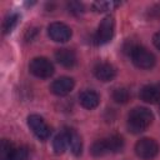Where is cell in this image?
<instances>
[{
	"mask_svg": "<svg viewBox=\"0 0 160 160\" xmlns=\"http://www.w3.org/2000/svg\"><path fill=\"white\" fill-rule=\"evenodd\" d=\"M120 2H114V1H98V2H94L92 8L95 11H99V12H102V11H106V10H110L115 6H119Z\"/></svg>",
	"mask_w": 160,
	"mask_h": 160,
	"instance_id": "ffe728a7",
	"label": "cell"
},
{
	"mask_svg": "<svg viewBox=\"0 0 160 160\" xmlns=\"http://www.w3.org/2000/svg\"><path fill=\"white\" fill-rule=\"evenodd\" d=\"M15 150L16 148L10 140L2 139L0 142V160H12Z\"/></svg>",
	"mask_w": 160,
	"mask_h": 160,
	"instance_id": "2e32d148",
	"label": "cell"
},
{
	"mask_svg": "<svg viewBox=\"0 0 160 160\" xmlns=\"http://www.w3.org/2000/svg\"><path fill=\"white\" fill-rule=\"evenodd\" d=\"M159 111H160V102H159Z\"/></svg>",
	"mask_w": 160,
	"mask_h": 160,
	"instance_id": "cb8c5ba5",
	"label": "cell"
},
{
	"mask_svg": "<svg viewBox=\"0 0 160 160\" xmlns=\"http://www.w3.org/2000/svg\"><path fill=\"white\" fill-rule=\"evenodd\" d=\"M130 55H131V60L135 64V66H138L139 69H144V70L151 69L155 65V61H156L154 54L150 52L144 46H134V48H131Z\"/></svg>",
	"mask_w": 160,
	"mask_h": 160,
	"instance_id": "7a4b0ae2",
	"label": "cell"
},
{
	"mask_svg": "<svg viewBox=\"0 0 160 160\" xmlns=\"http://www.w3.org/2000/svg\"><path fill=\"white\" fill-rule=\"evenodd\" d=\"M66 148H69V139H68V132L66 130L61 131L60 134H58L54 140H52V149L56 154H62Z\"/></svg>",
	"mask_w": 160,
	"mask_h": 160,
	"instance_id": "9a60e30c",
	"label": "cell"
},
{
	"mask_svg": "<svg viewBox=\"0 0 160 160\" xmlns=\"http://www.w3.org/2000/svg\"><path fill=\"white\" fill-rule=\"evenodd\" d=\"M68 132V139H69V148L71 150V152L75 156H79L82 151V140L81 136L78 134L76 130L71 129V128H66L65 129Z\"/></svg>",
	"mask_w": 160,
	"mask_h": 160,
	"instance_id": "4fadbf2b",
	"label": "cell"
},
{
	"mask_svg": "<svg viewBox=\"0 0 160 160\" xmlns=\"http://www.w3.org/2000/svg\"><path fill=\"white\" fill-rule=\"evenodd\" d=\"M140 99L148 104L160 102V89L155 85H145L140 90Z\"/></svg>",
	"mask_w": 160,
	"mask_h": 160,
	"instance_id": "8fae6325",
	"label": "cell"
},
{
	"mask_svg": "<svg viewBox=\"0 0 160 160\" xmlns=\"http://www.w3.org/2000/svg\"><path fill=\"white\" fill-rule=\"evenodd\" d=\"M28 125H29L30 130L35 134V136L39 138L40 140H46L50 136L51 130L40 115H38V114L29 115L28 116Z\"/></svg>",
	"mask_w": 160,
	"mask_h": 160,
	"instance_id": "8992f818",
	"label": "cell"
},
{
	"mask_svg": "<svg viewBox=\"0 0 160 160\" xmlns=\"http://www.w3.org/2000/svg\"><path fill=\"white\" fill-rule=\"evenodd\" d=\"M94 75L98 80L102 82H108L114 80V78L116 76V69L114 65L109 62H99L94 68Z\"/></svg>",
	"mask_w": 160,
	"mask_h": 160,
	"instance_id": "9c48e42d",
	"label": "cell"
},
{
	"mask_svg": "<svg viewBox=\"0 0 160 160\" xmlns=\"http://www.w3.org/2000/svg\"><path fill=\"white\" fill-rule=\"evenodd\" d=\"M55 59L56 61L64 66V68H74L76 65V55L72 50L62 48V49H58L55 52Z\"/></svg>",
	"mask_w": 160,
	"mask_h": 160,
	"instance_id": "30bf717a",
	"label": "cell"
},
{
	"mask_svg": "<svg viewBox=\"0 0 160 160\" xmlns=\"http://www.w3.org/2000/svg\"><path fill=\"white\" fill-rule=\"evenodd\" d=\"M154 115L152 112L144 106L134 108L128 116V129L132 134H140L145 131L152 122Z\"/></svg>",
	"mask_w": 160,
	"mask_h": 160,
	"instance_id": "6da1fadb",
	"label": "cell"
},
{
	"mask_svg": "<svg viewBox=\"0 0 160 160\" xmlns=\"http://www.w3.org/2000/svg\"><path fill=\"white\" fill-rule=\"evenodd\" d=\"M152 42H154V45H155V48H156L158 50H160V31H159V32H156V34L154 35V39H152Z\"/></svg>",
	"mask_w": 160,
	"mask_h": 160,
	"instance_id": "603a6c76",
	"label": "cell"
},
{
	"mask_svg": "<svg viewBox=\"0 0 160 160\" xmlns=\"http://www.w3.org/2000/svg\"><path fill=\"white\" fill-rule=\"evenodd\" d=\"M29 70L34 76L39 79H48L54 74V65L49 59L39 56V58H34L30 61Z\"/></svg>",
	"mask_w": 160,
	"mask_h": 160,
	"instance_id": "3957f363",
	"label": "cell"
},
{
	"mask_svg": "<svg viewBox=\"0 0 160 160\" xmlns=\"http://www.w3.org/2000/svg\"><path fill=\"white\" fill-rule=\"evenodd\" d=\"M18 18L19 16L16 14H9L5 18V20L2 22V31H4V34H8V32L12 31V29L15 28V25L18 22Z\"/></svg>",
	"mask_w": 160,
	"mask_h": 160,
	"instance_id": "d6986e66",
	"label": "cell"
},
{
	"mask_svg": "<svg viewBox=\"0 0 160 160\" xmlns=\"http://www.w3.org/2000/svg\"><path fill=\"white\" fill-rule=\"evenodd\" d=\"M112 99L118 104H126L130 100V92L125 88H118L112 92Z\"/></svg>",
	"mask_w": 160,
	"mask_h": 160,
	"instance_id": "e0dca14e",
	"label": "cell"
},
{
	"mask_svg": "<svg viewBox=\"0 0 160 160\" xmlns=\"http://www.w3.org/2000/svg\"><path fill=\"white\" fill-rule=\"evenodd\" d=\"M110 148H111V152H119L122 150L124 148V139L120 135H111L108 138Z\"/></svg>",
	"mask_w": 160,
	"mask_h": 160,
	"instance_id": "ac0fdd59",
	"label": "cell"
},
{
	"mask_svg": "<svg viewBox=\"0 0 160 160\" xmlns=\"http://www.w3.org/2000/svg\"><path fill=\"white\" fill-rule=\"evenodd\" d=\"M48 35L56 42H66L71 38V29L64 22H51L48 26Z\"/></svg>",
	"mask_w": 160,
	"mask_h": 160,
	"instance_id": "52a82bcc",
	"label": "cell"
},
{
	"mask_svg": "<svg viewBox=\"0 0 160 160\" xmlns=\"http://www.w3.org/2000/svg\"><path fill=\"white\" fill-rule=\"evenodd\" d=\"M28 158H29V150H28V148L20 146V148H16L12 160H26Z\"/></svg>",
	"mask_w": 160,
	"mask_h": 160,
	"instance_id": "44dd1931",
	"label": "cell"
},
{
	"mask_svg": "<svg viewBox=\"0 0 160 160\" xmlns=\"http://www.w3.org/2000/svg\"><path fill=\"white\" fill-rule=\"evenodd\" d=\"M114 30H115V20L112 16H105L99 26H98V30H96V35H95V40L98 44L102 45V44H106L109 42L112 36H114Z\"/></svg>",
	"mask_w": 160,
	"mask_h": 160,
	"instance_id": "5b68a950",
	"label": "cell"
},
{
	"mask_svg": "<svg viewBox=\"0 0 160 160\" xmlns=\"http://www.w3.org/2000/svg\"><path fill=\"white\" fill-rule=\"evenodd\" d=\"M79 101L82 108H85L88 110H92L99 105L100 96L98 95V92H95L92 90H84L79 95Z\"/></svg>",
	"mask_w": 160,
	"mask_h": 160,
	"instance_id": "7c38bea8",
	"label": "cell"
},
{
	"mask_svg": "<svg viewBox=\"0 0 160 160\" xmlns=\"http://www.w3.org/2000/svg\"><path fill=\"white\" fill-rule=\"evenodd\" d=\"M68 8H69V11L75 14V15H80L81 12H84V5L81 2H78V1H71L68 4Z\"/></svg>",
	"mask_w": 160,
	"mask_h": 160,
	"instance_id": "7402d4cb",
	"label": "cell"
},
{
	"mask_svg": "<svg viewBox=\"0 0 160 160\" xmlns=\"http://www.w3.org/2000/svg\"><path fill=\"white\" fill-rule=\"evenodd\" d=\"M91 154L95 158H100V156L111 154V148H110V144H109L108 138L95 141L92 144V146H91Z\"/></svg>",
	"mask_w": 160,
	"mask_h": 160,
	"instance_id": "5bb4252c",
	"label": "cell"
},
{
	"mask_svg": "<svg viewBox=\"0 0 160 160\" xmlns=\"http://www.w3.org/2000/svg\"><path fill=\"white\" fill-rule=\"evenodd\" d=\"M74 80L69 76H61L58 78L56 80H54L50 85V90L52 94L58 95V96H65L68 95L72 89H74Z\"/></svg>",
	"mask_w": 160,
	"mask_h": 160,
	"instance_id": "ba28073f",
	"label": "cell"
},
{
	"mask_svg": "<svg viewBox=\"0 0 160 160\" xmlns=\"http://www.w3.org/2000/svg\"><path fill=\"white\" fill-rule=\"evenodd\" d=\"M135 152L142 160L154 159L159 152V144L151 138H142L135 144Z\"/></svg>",
	"mask_w": 160,
	"mask_h": 160,
	"instance_id": "277c9868",
	"label": "cell"
}]
</instances>
